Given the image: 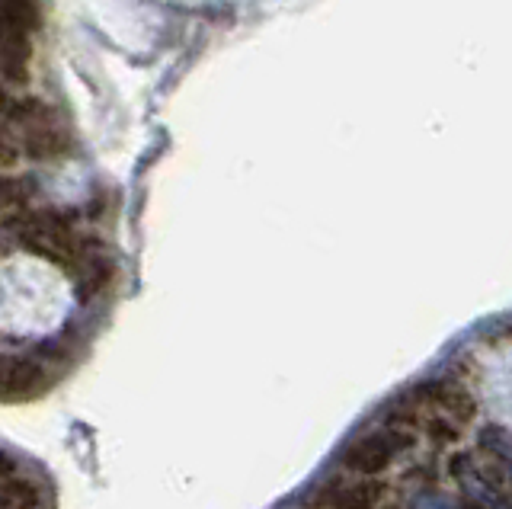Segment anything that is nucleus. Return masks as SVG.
I'll use <instances>...</instances> for the list:
<instances>
[{
	"mask_svg": "<svg viewBox=\"0 0 512 509\" xmlns=\"http://www.w3.org/2000/svg\"><path fill=\"white\" fill-rule=\"evenodd\" d=\"M16 234L32 253L64 269H84V263L93 257L87 253V241L74 234L71 215L64 212H29L16 221Z\"/></svg>",
	"mask_w": 512,
	"mask_h": 509,
	"instance_id": "nucleus-1",
	"label": "nucleus"
},
{
	"mask_svg": "<svg viewBox=\"0 0 512 509\" xmlns=\"http://www.w3.org/2000/svg\"><path fill=\"white\" fill-rule=\"evenodd\" d=\"M10 119L23 129V151L32 161H58L71 151L64 125L55 122V113L39 97L16 100L10 106Z\"/></svg>",
	"mask_w": 512,
	"mask_h": 509,
	"instance_id": "nucleus-2",
	"label": "nucleus"
},
{
	"mask_svg": "<svg viewBox=\"0 0 512 509\" xmlns=\"http://www.w3.org/2000/svg\"><path fill=\"white\" fill-rule=\"evenodd\" d=\"M407 449H410L407 433H400V429H378V433H365L346 445L343 468L359 477H375L381 471H388L400 458V452Z\"/></svg>",
	"mask_w": 512,
	"mask_h": 509,
	"instance_id": "nucleus-3",
	"label": "nucleus"
},
{
	"mask_svg": "<svg viewBox=\"0 0 512 509\" xmlns=\"http://www.w3.org/2000/svg\"><path fill=\"white\" fill-rule=\"evenodd\" d=\"M48 388V375L36 359L0 353V397L4 401H29Z\"/></svg>",
	"mask_w": 512,
	"mask_h": 509,
	"instance_id": "nucleus-4",
	"label": "nucleus"
},
{
	"mask_svg": "<svg viewBox=\"0 0 512 509\" xmlns=\"http://www.w3.org/2000/svg\"><path fill=\"white\" fill-rule=\"evenodd\" d=\"M29 61H32V29L7 23V36L4 45H0V77L7 84H26Z\"/></svg>",
	"mask_w": 512,
	"mask_h": 509,
	"instance_id": "nucleus-5",
	"label": "nucleus"
},
{
	"mask_svg": "<svg viewBox=\"0 0 512 509\" xmlns=\"http://www.w3.org/2000/svg\"><path fill=\"white\" fill-rule=\"evenodd\" d=\"M381 503V484L372 481H343L330 484L324 490V506L327 509H378Z\"/></svg>",
	"mask_w": 512,
	"mask_h": 509,
	"instance_id": "nucleus-6",
	"label": "nucleus"
},
{
	"mask_svg": "<svg viewBox=\"0 0 512 509\" xmlns=\"http://www.w3.org/2000/svg\"><path fill=\"white\" fill-rule=\"evenodd\" d=\"M39 503V487L20 477H0V509H32Z\"/></svg>",
	"mask_w": 512,
	"mask_h": 509,
	"instance_id": "nucleus-7",
	"label": "nucleus"
},
{
	"mask_svg": "<svg viewBox=\"0 0 512 509\" xmlns=\"http://www.w3.org/2000/svg\"><path fill=\"white\" fill-rule=\"evenodd\" d=\"M32 186L20 177H0V205H26Z\"/></svg>",
	"mask_w": 512,
	"mask_h": 509,
	"instance_id": "nucleus-8",
	"label": "nucleus"
},
{
	"mask_svg": "<svg viewBox=\"0 0 512 509\" xmlns=\"http://www.w3.org/2000/svg\"><path fill=\"white\" fill-rule=\"evenodd\" d=\"M16 157H20V154H16V145L10 141V135L0 129V167H10Z\"/></svg>",
	"mask_w": 512,
	"mask_h": 509,
	"instance_id": "nucleus-9",
	"label": "nucleus"
},
{
	"mask_svg": "<svg viewBox=\"0 0 512 509\" xmlns=\"http://www.w3.org/2000/svg\"><path fill=\"white\" fill-rule=\"evenodd\" d=\"M10 97H7V87L4 84H0V116H10Z\"/></svg>",
	"mask_w": 512,
	"mask_h": 509,
	"instance_id": "nucleus-10",
	"label": "nucleus"
},
{
	"mask_svg": "<svg viewBox=\"0 0 512 509\" xmlns=\"http://www.w3.org/2000/svg\"><path fill=\"white\" fill-rule=\"evenodd\" d=\"M4 36H7V20H4V10H0V45H4Z\"/></svg>",
	"mask_w": 512,
	"mask_h": 509,
	"instance_id": "nucleus-11",
	"label": "nucleus"
}]
</instances>
